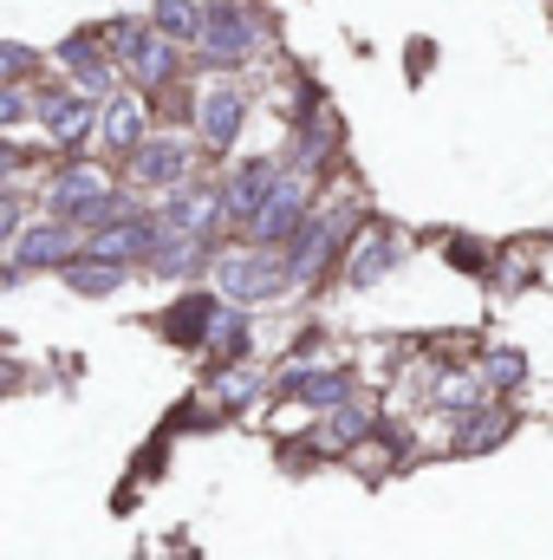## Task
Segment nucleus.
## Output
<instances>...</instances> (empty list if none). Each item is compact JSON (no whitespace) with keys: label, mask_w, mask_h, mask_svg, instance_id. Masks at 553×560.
<instances>
[{"label":"nucleus","mask_w":553,"mask_h":560,"mask_svg":"<svg viewBox=\"0 0 553 560\" xmlns=\"http://www.w3.org/2000/svg\"><path fill=\"white\" fill-rule=\"evenodd\" d=\"M59 280H66L72 293H85V300H105V293H118V287L131 280V268H125V261H98V255H79V261H72V268H66Z\"/></svg>","instance_id":"19"},{"label":"nucleus","mask_w":553,"mask_h":560,"mask_svg":"<svg viewBox=\"0 0 553 560\" xmlns=\"http://www.w3.org/2000/svg\"><path fill=\"white\" fill-rule=\"evenodd\" d=\"M143 13H150V26L169 33L176 46H196V33H202V0H143Z\"/></svg>","instance_id":"21"},{"label":"nucleus","mask_w":553,"mask_h":560,"mask_svg":"<svg viewBox=\"0 0 553 560\" xmlns=\"http://www.w3.org/2000/svg\"><path fill=\"white\" fill-rule=\"evenodd\" d=\"M280 398H293V405H306V411H339L345 398H352V372L345 365H299V372H286L280 378Z\"/></svg>","instance_id":"17"},{"label":"nucleus","mask_w":553,"mask_h":560,"mask_svg":"<svg viewBox=\"0 0 553 560\" xmlns=\"http://www.w3.org/2000/svg\"><path fill=\"white\" fill-rule=\"evenodd\" d=\"M0 125H7V131L39 125V92H33V85H0Z\"/></svg>","instance_id":"24"},{"label":"nucleus","mask_w":553,"mask_h":560,"mask_svg":"<svg viewBox=\"0 0 553 560\" xmlns=\"http://www.w3.org/2000/svg\"><path fill=\"white\" fill-rule=\"evenodd\" d=\"M215 293L235 300V306H268L280 293H293V268H286V248H235L215 261Z\"/></svg>","instance_id":"5"},{"label":"nucleus","mask_w":553,"mask_h":560,"mask_svg":"<svg viewBox=\"0 0 553 560\" xmlns=\"http://www.w3.org/2000/svg\"><path fill=\"white\" fill-rule=\"evenodd\" d=\"M156 215H163V229L169 235H202V242H215V229L228 222V202H222V183H183V189H169L163 202H156Z\"/></svg>","instance_id":"13"},{"label":"nucleus","mask_w":553,"mask_h":560,"mask_svg":"<svg viewBox=\"0 0 553 560\" xmlns=\"http://www.w3.org/2000/svg\"><path fill=\"white\" fill-rule=\"evenodd\" d=\"M105 39H111V52H118V66H125V79L138 85L143 98H156V92H176L183 85V46L169 39V33H156L150 26V13H125V20H111L105 26Z\"/></svg>","instance_id":"3"},{"label":"nucleus","mask_w":553,"mask_h":560,"mask_svg":"<svg viewBox=\"0 0 553 560\" xmlns=\"http://www.w3.org/2000/svg\"><path fill=\"white\" fill-rule=\"evenodd\" d=\"M482 378H489L495 392H515V385L528 378V359H521V352H489V365H482Z\"/></svg>","instance_id":"26"},{"label":"nucleus","mask_w":553,"mask_h":560,"mask_svg":"<svg viewBox=\"0 0 553 560\" xmlns=\"http://www.w3.org/2000/svg\"><path fill=\"white\" fill-rule=\"evenodd\" d=\"M79 255H85V229L46 215V222L20 229V235L7 242V287H20L26 275H66Z\"/></svg>","instance_id":"6"},{"label":"nucleus","mask_w":553,"mask_h":560,"mask_svg":"<svg viewBox=\"0 0 553 560\" xmlns=\"http://www.w3.org/2000/svg\"><path fill=\"white\" fill-rule=\"evenodd\" d=\"M280 176H286L280 156H242V163L222 176V202H228V222H235V229H255V215L274 202Z\"/></svg>","instance_id":"12"},{"label":"nucleus","mask_w":553,"mask_h":560,"mask_svg":"<svg viewBox=\"0 0 553 560\" xmlns=\"http://www.w3.org/2000/svg\"><path fill=\"white\" fill-rule=\"evenodd\" d=\"M98 143H105L111 156H131V150L150 143V105H143V92H118V98H105Z\"/></svg>","instance_id":"16"},{"label":"nucleus","mask_w":553,"mask_h":560,"mask_svg":"<svg viewBox=\"0 0 553 560\" xmlns=\"http://www.w3.org/2000/svg\"><path fill=\"white\" fill-rule=\"evenodd\" d=\"M46 66H59V72H66L79 92H92V98H118V79H125V66H118L105 26H79V33H66V39L46 52Z\"/></svg>","instance_id":"8"},{"label":"nucleus","mask_w":553,"mask_h":560,"mask_svg":"<svg viewBox=\"0 0 553 560\" xmlns=\"http://www.w3.org/2000/svg\"><path fill=\"white\" fill-rule=\"evenodd\" d=\"M125 170H131V183H138V189H163V196H169V189H183V183H189V170H196V143L150 131V143L125 156Z\"/></svg>","instance_id":"14"},{"label":"nucleus","mask_w":553,"mask_h":560,"mask_svg":"<svg viewBox=\"0 0 553 560\" xmlns=\"http://www.w3.org/2000/svg\"><path fill=\"white\" fill-rule=\"evenodd\" d=\"M156 248H163V215H156V209H125V215H111L105 229L85 235V255L125 261V268H150Z\"/></svg>","instance_id":"10"},{"label":"nucleus","mask_w":553,"mask_h":560,"mask_svg":"<svg viewBox=\"0 0 553 560\" xmlns=\"http://www.w3.org/2000/svg\"><path fill=\"white\" fill-rule=\"evenodd\" d=\"M196 52H202L209 72H242L248 59L268 52V13L255 0H202Z\"/></svg>","instance_id":"2"},{"label":"nucleus","mask_w":553,"mask_h":560,"mask_svg":"<svg viewBox=\"0 0 553 560\" xmlns=\"http://www.w3.org/2000/svg\"><path fill=\"white\" fill-rule=\"evenodd\" d=\"M306 222H313V170H286L280 189H274V202L255 215L248 242H255V248H286Z\"/></svg>","instance_id":"11"},{"label":"nucleus","mask_w":553,"mask_h":560,"mask_svg":"<svg viewBox=\"0 0 553 560\" xmlns=\"http://www.w3.org/2000/svg\"><path fill=\"white\" fill-rule=\"evenodd\" d=\"M508 436V411H469L462 418V430H456V450L469 456V450H495Z\"/></svg>","instance_id":"23"},{"label":"nucleus","mask_w":553,"mask_h":560,"mask_svg":"<svg viewBox=\"0 0 553 560\" xmlns=\"http://www.w3.org/2000/svg\"><path fill=\"white\" fill-rule=\"evenodd\" d=\"M209 352H215L222 365L255 352V326H248V306H235V300H228V306L215 313V326H209Z\"/></svg>","instance_id":"20"},{"label":"nucleus","mask_w":553,"mask_h":560,"mask_svg":"<svg viewBox=\"0 0 553 560\" xmlns=\"http://www.w3.org/2000/svg\"><path fill=\"white\" fill-rule=\"evenodd\" d=\"M358 436H372V411L358 398H345L339 411H326V423H319V450H352Z\"/></svg>","instance_id":"22"},{"label":"nucleus","mask_w":553,"mask_h":560,"mask_svg":"<svg viewBox=\"0 0 553 560\" xmlns=\"http://www.w3.org/2000/svg\"><path fill=\"white\" fill-rule=\"evenodd\" d=\"M449 261H456V268H482V248H469V242H449Z\"/></svg>","instance_id":"29"},{"label":"nucleus","mask_w":553,"mask_h":560,"mask_svg":"<svg viewBox=\"0 0 553 560\" xmlns=\"http://www.w3.org/2000/svg\"><path fill=\"white\" fill-rule=\"evenodd\" d=\"M98 118H105V98L79 92L72 79H66V85H39V131H46V150L79 156L85 143H98Z\"/></svg>","instance_id":"7"},{"label":"nucleus","mask_w":553,"mask_h":560,"mask_svg":"<svg viewBox=\"0 0 553 560\" xmlns=\"http://www.w3.org/2000/svg\"><path fill=\"white\" fill-rule=\"evenodd\" d=\"M358 209H313V222L286 242V268H293V287H319L332 268H345L352 242H358Z\"/></svg>","instance_id":"4"},{"label":"nucleus","mask_w":553,"mask_h":560,"mask_svg":"<svg viewBox=\"0 0 553 560\" xmlns=\"http://www.w3.org/2000/svg\"><path fill=\"white\" fill-rule=\"evenodd\" d=\"M215 313H222V300H209V293H183L156 326L176 339V346H209V326H215Z\"/></svg>","instance_id":"18"},{"label":"nucleus","mask_w":553,"mask_h":560,"mask_svg":"<svg viewBox=\"0 0 553 560\" xmlns=\"http://www.w3.org/2000/svg\"><path fill=\"white\" fill-rule=\"evenodd\" d=\"M39 189H46V215L72 222V229H85V235L131 209V202L118 196V176H111L105 163H92V156H66V163H52Z\"/></svg>","instance_id":"1"},{"label":"nucleus","mask_w":553,"mask_h":560,"mask_svg":"<svg viewBox=\"0 0 553 560\" xmlns=\"http://www.w3.org/2000/svg\"><path fill=\"white\" fill-rule=\"evenodd\" d=\"M248 118H255V92L242 79H209L196 92V143L209 156H228L242 143V131H248Z\"/></svg>","instance_id":"9"},{"label":"nucleus","mask_w":553,"mask_h":560,"mask_svg":"<svg viewBox=\"0 0 553 560\" xmlns=\"http://www.w3.org/2000/svg\"><path fill=\"white\" fill-rule=\"evenodd\" d=\"M33 72H39V52L26 39H0V79L7 85H33Z\"/></svg>","instance_id":"25"},{"label":"nucleus","mask_w":553,"mask_h":560,"mask_svg":"<svg viewBox=\"0 0 553 560\" xmlns=\"http://www.w3.org/2000/svg\"><path fill=\"white\" fill-rule=\"evenodd\" d=\"M261 392H268V378H255V372H228V378H222V405H228V411L255 405Z\"/></svg>","instance_id":"27"},{"label":"nucleus","mask_w":553,"mask_h":560,"mask_svg":"<svg viewBox=\"0 0 553 560\" xmlns=\"http://www.w3.org/2000/svg\"><path fill=\"white\" fill-rule=\"evenodd\" d=\"M430 66H436V46H430V39H411V46H404V72H411V85L430 72Z\"/></svg>","instance_id":"28"},{"label":"nucleus","mask_w":553,"mask_h":560,"mask_svg":"<svg viewBox=\"0 0 553 560\" xmlns=\"http://www.w3.org/2000/svg\"><path fill=\"white\" fill-rule=\"evenodd\" d=\"M404 255H411V242L398 235V229H385V222H372V229H358V242H352V255H345V287H378V280H391L404 268Z\"/></svg>","instance_id":"15"}]
</instances>
